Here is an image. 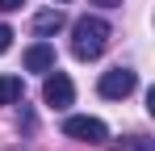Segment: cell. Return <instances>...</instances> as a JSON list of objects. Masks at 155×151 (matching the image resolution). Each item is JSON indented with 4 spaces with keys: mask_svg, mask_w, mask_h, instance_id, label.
Segmentation results:
<instances>
[{
    "mask_svg": "<svg viewBox=\"0 0 155 151\" xmlns=\"http://www.w3.org/2000/svg\"><path fill=\"white\" fill-rule=\"evenodd\" d=\"M134 88H138V76L130 72V67H113V72H105L101 84H97V92L109 97V101H126Z\"/></svg>",
    "mask_w": 155,
    "mask_h": 151,
    "instance_id": "3",
    "label": "cell"
},
{
    "mask_svg": "<svg viewBox=\"0 0 155 151\" xmlns=\"http://www.w3.org/2000/svg\"><path fill=\"white\" fill-rule=\"evenodd\" d=\"M21 92H25V88H21V76H0V105H17V101H21Z\"/></svg>",
    "mask_w": 155,
    "mask_h": 151,
    "instance_id": "7",
    "label": "cell"
},
{
    "mask_svg": "<svg viewBox=\"0 0 155 151\" xmlns=\"http://www.w3.org/2000/svg\"><path fill=\"white\" fill-rule=\"evenodd\" d=\"M25 0H0V13H13V8H21Z\"/></svg>",
    "mask_w": 155,
    "mask_h": 151,
    "instance_id": "10",
    "label": "cell"
},
{
    "mask_svg": "<svg viewBox=\"0 0 155 151\" xmlns=\"http://www.w3.org/2000/svg\"><path fill=\"white\" fill-rule=\"evenodd\" d=\"M59 29H63V13H59V8H42V13L34 17V34H38V38L59 34Z\"/></svg>",
    "mask_w": 155,
    "mask_h": 151,
    "instance_id": "6",
    "label": "cell"
},
{
    "mask_svg": "<svg viewBox=\"0 0 155 151\" xmlns=\"http://www.w3.org/2000/svg\"><path fill=\"white\" fill-rule=\"evenodd\" d=\"M42 101H46L51 109H67V105L76 101L71 80H67L63 72H54V67H51V72H46V84H42Z\"/></svg>",
    "mask_w": 155,
    "mask_h": 151,
    "instance_id": "4",
    "label": "cell"
},
{
    "mask_svg": "<svg viewBox=\"0 0 155 151\" xmlns=\"http://www.w3.org/2000/svg\"><path fill=\"white\" fill-rule=\"evenodd\" d=\"M54 4H67V0H54Z\"/></svg>",
    "mask_w": 155,
    "mask_h": 151,
    "instance_id": "12",
    "label": "cell"
},
{
    "mask_svg": "<svg viewBox=\"0 0 155 151\" xmlns=\"http://www.w3.org/2000/svg\"><path fill=\"white\" fill-rule=\"evenodd\" d=\"M8 46H13V29H8V25H0V55H4Z\"/></svg>",
    "mask_w": 155,
    "mask_h": 151,
    "instance_id": "9",
    "label": "cell"
},
{
    "mask_svg": "<svg viewBox=\"0 0 155 151\" xmlns=\"http://www.w3.org/2000/svg\"><path fill=\"white\" fill-rule=\"evenodd\" d=\"M92 4H101V8H113V4H122V0H92Z\"/></svg>",
    "mask_w": 155,
    "mask_h": 151,
    "instance_id": "11",
    "label": "cell"
},
{
    "mask_svg": "<svg viewBox=\"0 0 155 151\" xmlns=\"http://www.w3.org/2000/svg\"><path fill=\"white\" fill-rule=\"evenodd\" d=\"M54 67V46L51 42H34L25 50V72H51Z\"/></svg>",
    "mask_w": 155,
    "mask_h": 151,
    "instance_id": "5",
    "label": "cell"
},
{
    "mask_svg": "<svg viewBox=\"0 0 155 151\" xmlns=\"http://www.w3.org/2000/svg\"><path fill=\"white\" fill-rule=\"evenodd\" d=\"M113 151H155V143H151V139H143V134H134V139H122Z\"/></svg>",
    "mask_w": 155,
    "mask_h": 151,
    "instance_id": "8",
    "label": "cell"
},
{
    "mask_svg": "<svg viewBox=\"0 0 155 151\" xmlns=\"http://www.w3.org/2000/svg\"><path fill=\"white\" fill-rule=\"evenodd\" d=\"M63 134L67 139H80V143H105L109 139V126L101 118H88V113H71L63 122Z\"/></svg>",
    "mask_w": 155,
    "mask_h": 151,
    "instance_id": "2",
    "label": "cell"
},
{
    "mask_svg": "<svg viewBox=\"0 0 155 151\" xmlns=\"http://www.w3.org/2000/svg\"><path fill=\"white\" fill-rule=\"evenodd\" d=\"M109 46V21L105 17H80L71 25V55L76 59H101V50Z\"/></svg>",
    "mask_w": 155,
    "mask_h": 151,
    "instance_id": "1",
    "label": "cell"
}]
</instances>
